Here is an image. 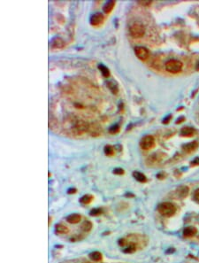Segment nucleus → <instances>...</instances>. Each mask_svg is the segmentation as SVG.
Wrapping results in <instances>:
<instances>
[{
  "label": "nucleus",
  "mask_w": 199,
  "mask_h": 263,
  "mask_svg": "<svg viewBox=\"0 0 199 263\" xmlns=\"http://www.w3.org/2000/svg\"><path fill=\"white\" fill-rule=\"evenodd\" d=\"M89 258L90 260H92L93 261H99L102 259V254L99 252H93L89 253Z\"/></svg>",
  "instance_id": "nucleus-19"
},
{
  "label": "nucleus",
  "mask_w": 199,
  "mask_h": 263,
  "mask_svg": "<svg viewBox=\"0 0 199 263\" xmlns=\"http://www.w3.org/2000/svg\"><path fill=\"white\" fill-rule=\"evenodd\" d=\"M88 132L92 137H97L101 133V129L97 124H90L89 129H88Z\"/></svg>",
  "instance_id": "nucleus-9"
},
{
  "label": "nucleus",
  "mask_w": 199,
  "mask_h": 263,
  "mask_svg": "<svg viewBox=\"0 0 199 263\" xmlns=\"http://www.w3.org/2000/svg\"><path fill=\"white\" fill-rule=\"evenodd\" d=\"M75 192H76V190H75V189H70V190H68V193H69V194H71V193H74Z\"/></svg>",
  "instance_id": "nucleus-31"
},
{
  "label": "nucleus",
  "mask_w": 199,
  "mask_h": 263,
  "mask_svg": "<svg viewBox=\"0 0 199 263\" xmlns=\"http://www.w3.org/2000/svg\"><path fill=\"white\" fill-rule=\"evenodd\" d=\"M165 66H166L167 72L172 73V74H177L182 71L183 65L182 63L178 60H169L166 62Z\"/></svg>",
  "instance_id": "nucleus-3"
},
{
  "label": "nucleus",
  "mask_w": 199,
  "mask_h": 263,
  "mask_svg": "<svg viewBox=\"0 0 199 263\" xmlns=\"http://www.w3.org/2000/svg\"><path fill=\"white\" fill-rule=\"evenodd\" d=\"M135 53L136 55V57L142 60V61H145L149 58V50L147 48H145L144 46H137L135 49Z\"/></svg>",
  "instance_id": "nucleus-6"
},
{
  "label": "nucleus",
  "mask_w": 199,
  "mask_h": 263,
  "mask_svg": "<svg viewBox=\"0 0 199 263\" xmlns=\"http://www.w3.org/2000/svg\"><path fill=\"white\" fill-rule=\"evenodd\" d=\"M196 69H197V71H198V70H199V61H198V62H197V66H196Z\"/></svg>",
  "instance_id": "nucleus-33"
},
{
  "label": "nucleus",
  "mask_w": 199,
  "mask_h": 263,
  "mask_svg": "<svg viewBox=\"0 0 199 263\" xmlns=\"http://www.w3.org/2000/svg\"><path fill=\"white\" fill-rule=\"evenodd\" d=\"M104 151H105V155H107V156H112L114 154V148L111 145H105Z\"/></svg>",
  "instance_id": "nucleus-23"
},
{
  "label": "nucleus",
  "mask_w": 199,
  "mask_h": 263,
  "mask_svg": "<svg viewBox=\"0 0 199 263\" xmlns=\"http://www.w3.org/2000/svg\"><path fill=\"white\" fill-rule=\"evenodd\" d=\"M129 32L130 35L135 38H139L144 37L145 34V27L144 26L140 23V22H135L129 27Z\"/></svg>",
  "instance_id": "nucleus-2"
},
{
  "label": "nucleus",
  "mask_w": 199,
  "mask_h": 263,
  "mask_svg": "<svg viewBox=\"0 0 199 263\" xmlns=\"http://www.w3.org/2000/svg\"><path fill=\"white\" fill-rule=\"evenodd\" d=\"M81 228H82V230H83V231L88 232V231H89V230H91V228H92V223H91L89 221H85L83 224H82V227H81Z\"/></svg>",
  "instance_id": "nucleus-22"
},
{
  "label": "nucleus",
  "mask_w": 199,
  "mask_h": 263,
  "mask_svg": "<svg viewBox=\"0 0 199 263\" xmlns=\"http://www.w3.org/2000/svg\"><path fill=\"white\" fill-rule=\"evenodd\" d=\"M158 211L159 214H162L165 217H171L176 212V207L173 204L170 202L161 203L158 207Z\"/></svg>",
  "instance_id": "nucleus-1"
},
{
  "label": "nucleus",
  "mask_w": 199,
  "mask_h": 263,
  "mask_svg": "<svg viewBox=\"0 0 199 263\" xmlns=\"http://www.w3.org/2000/svg\"><path fill=\"white\" fill-rule=\"evenodd\" d=\"M195 129L191 128V127H184L181 129V135L182 137H191L195 134Z\"/></svg>",
  "instance_id": "nucleus-11"
},
{
  "label": "nucleus",
  "mask_w": 199,
  "mask_h": 263,
  "mask_svg": "<svg viewBox=\"0 0 199 263\" xmlns=\"http://www.w3.org/2000/svg\"><path fill=\"white\" fill-rule=\"evenodd\" d=\"M197 147H198V143L197 142L188 143V144L182 145V149L186 153H191V152L195 151Z\"/></svg>",
  "instance_id": "nucleus-10"
},
{
  "label": "nucleus",
  "mask_w": 199,
  "mask_h": 263,
  "mask_svg": "<svg viewBox=\"0 0 199 263\" xmlns=\"http://www.w3.org/2000/svg\"><path fill=\"white\" fill-rule=\"evenodd\" d=\"M170 118H171V115H169V116H168V117H167L166 119H165L163 122H164V123H168V121L170 120Z\"/></svg>",
  "instance_id": "nucleus-30"
},
{
  "label": "nucleus",
  "mask_w": 199,
  "mask_h": 263,
  "mask_svg": "<svg viewBox=\"0 0 199 263\" xmlns=\"http://www.w3.org/2000/svg\"><path fill=\"white\" fill-rule=\"evenodd\" d=\"M106 85H107L108 89L110 90L112 93H118V91H119V87H118V84L116 83V82H114L113 80H108V81L106 82Z\"/></svg>",
  "instance_id": "nucleus-12"
},
{
  "label": "nucleus",
  "mask_w": 199,
  "mask_h": 263,
  "mask_svg": "<svg viewBox=\"0 0 199 263\" xmlns=\"http://www.w3.org/2000/svg\"><path fill=\"white\" fill-rule=\"evenodd\" d=\"M92 199H93V197L91 195H89V194H87V195H84L83 197H81L80 202L82 203V204H84V205H88V204H89L92 201Z\"/></svg>",
  "instance_id": "nucleus-21"
},
{
  "label": "nucleus",
  "mask_w": 199,
  "mask_h": 263,
  "mask_svg": "<svg viewBox=\"0 0 199 263\" xmlns=\"http://www.w3.org/2000/svg\"><path fill=\"white\" fill-rule=\"evenodd\" d=\"M113 173L116 174V175H123L124 174V170L122 168H115L113 170Z\"/></svg>",
  "instance_id": "nucleus-27"
},
{
  "label": "nucleus",
  "mask_w": 199,
  "mask_h": 263,
  "mask_svg": "<svg viewBox=\"0 0 199 263\" xmlns=\"http://www.w3.org/2000/svg\"><path fill=\"white\" fill-rule=\"evenodd\" d=\"M197 230L196 228H194V227H187L183 230V235L185 236H187V237H190V236H195L197 234Z\"/></svg>",
  "instance_id": "nucleus-15"
},
{
  "label": "nucleus",
  "mask_w": 199,
  "mask_h": 263,
  "mask_svg": "<svg viewBox=\"0 0 199 263\" xmlns=\"http://www.w3.org/2000/svg\"><path fill=\"white\" fill-rule=\"evenodd\" d=\"M182 120H184V118H183V117H182L181 119H178V120H177V121H176V123H181V122H182L181 121H182Z\"/></svg>",
  "instance_id": "nucleus-32"
},
{
  "label": "nucleus",
  "mask_w": 199,
  "mask_h": 263,
  "mask_svg": "<svg viewBox=\"0 0 199 263\" xmlns=\"http://www.w3.org/2000/svg\"><path fill=\"white\" fill-rule=\"evenodd\" d=\"M102 213V210L100 208H97V209H94V210H92L91 212H90V215H98V214H100Z\"/></svg>",
  "instance_id": "nucleus-25"
},
{
  "label": "nucleus",
  "mask_w": 199,
  "mask_h": 263,
  "mask_svg": "<svg viewBox=\"0 0 199 263\" xmlns=\"http://www.w3.org/2000/svg\"><path fill=\"white\" fill-rule=\"evenodd\" d=\"M133 176H134V178L135 179V180H137L138 182H140V183H145L146 182V176L143 174V173H141V172H138V171H135L134 173H133Z\"/></svg>",
  "instance_id": "nucleus-17"
},
{
  "label": "nucleus",
  "mask_w": 199,
  "mask_h": 263,
  "mask_svg": "<svg viewBox=\"0 0 199 263\" xmlns=\"http://www.w3.org/2000/svg\"><path fill=\"white\" fill-rule=\"evenodd\" d=\"M98 68H99V70L101 71V73H102L103 76L105 77V78L109 77V75H110V71H109V69H108L105 65L100 64V65H98Z\"/></svg>",
  "instance_id": "nucleus-20"
},
{
  "label": "nucleus",
  "mask_w": 199,
  "mask_h": 263,
  "mask_svg": "<svg viewBox=\"0 0 199 263\" xmlns=\"http://www.w3.org/2000/svg\"><path fill=\"white\" fill-rule=\"evenodd\" d=\"M177 194L181 198H185L188 194V187L182 185L177 189Z\"/></svg>",
  "instance_id": "nucleus-13"
},
{
  "label": "nucleus",
  "mask_w": 199,
  "mask_h": 263,
  "mask_svg": "<svg viewBox=\"0 0 199 263\" xmlns=\"http://www.w3.org/2000/svg\"><path fill=\"white\" fill-rule=\"evenodd\" d=\"M83 263H90V262H83Z\"/></svg>",
  "instance_id": "nucleus-34"
},
{
  "label": "nucleus",
  "mask_w": 199,
  "mask_h": 263,
  "mask_svg": "<svg viewBox=\"0 0 199 263\" xmlns=\"http://www.w3.org/2000/svg\"><path fill=\"white\" fill-rule=\"evenodd\" d=\"M119 130H120V126H119V124H114V125H112V126L109 129V132H110L111 134H116V133L119 132Z\"/></svg>",
  "instance_id": "nucleus-24"
},
{
  "label": "nucleus",
  "mask_w": 199,
  "mask_h": 263,
  "mask_svg": "<svg viewBox=\"0 0 199 263\" xmlns=\"http://www.w3.org/2000/svg\"><path fill=\"white\" fill-rule=\"evenodd\" d=\"M115 6V1L113 0H111V1H108L106 2L104 6H103V10L105 12V13H109L111 12V10L113 9V7Z\"/></svg>",
  "instance_id": "nucleus-16"
},
{
  "label": "nucleus",
  "mask_w": 199,
  "mask_h": 263,
  "mask_svg": "<svg viewBox=\"0 0 199 263\" xmlns=\"http://www.w3.org/2000/svg\"><path fill=\"white\" fill-rule=\"evenodd\" d=\"M65 44H65L64 40L61 37H54L51 40V42H50L51 47L54 48V49H61V48H63L65 46Z\"/></svg>",
  "instance_id": "nucleus-8"
},
{
  "label": "nucleus",
  "mask_w": 199,
  "mask_h": 263,
  "mask_svg": "<svg viewBox=\"0 0 199 263\" xmlns=\"http://www.w3.org/2000/svg\"><path fill=\"white\" fill-rule=\"evenodd\" d=\"M56 232L59 233V234H66L68 233V228L66 227L65 225L63 224H57L56 225Z\"/></svg>",
  "instance_id": "nucleus-18"
},
{
  "label": "nucleus",
  "mask_w": 199,
  "mask_h": 263,
  "mask_svg": "<svg viewBox=\"0 0 199 263\" xmlns=\"http://www.w3.org/2000/svg\"><path fill=\"white\" fill-rule=\"evenodd\" d=\"M139 4L144 6H149L151 5V1H139Z\"/></svg>",
  "instance_id": "nucleus-28"
},
{
  "label": "nucleus",
  "mask_w": 199,
  "mask_h": 263,
  "mask_svg": "<svg viewBox=\"0 0 199 263\" xmlns=\"http://www.w3.org/2000/svg\"><path fill=\"white\" fill-rule=\"evenodd\" d=\"M191 164H192V165H199V158H197V159H195V160H193V161L191 162Z\"/></svg>",
  "instance_id": "nucleus-29"
},
{
  "label": "nucleus",
  "mask_w": 199,
  "mask_h": 263,
  "mask_svg": "<svg viewBox=\"0 0 199 263\" xmlns=\"http://www.w3.org/2000/svg\"><path fill=\"white\" fill-rule=\"evenodd\" d=\"M194 199H195L197 202L199 203V188L197 190H196L195 192H194Z\"/></svg>",
  "instance_id": "nucleus-26"
},
{
  "label": "nucleus",
  "mask_w": 199,
  "mask_h": 263,
  "mask_svg": "<svg viewBox=\"0 0 199 263\" xmlns=\"http://www.w3.org/2000/svg\"><path fill=\"white\" fill-rule=\"evenodd\" d=\"M155 144V139L152 136H145L142 138V140L140 141V146L141 148L144 150H149L151 149Z\"/></svg>",
  "instance_id": "nucleus-5"
},
{
  "label": "nucleus",
  "mask_w": 199,
  "mask_h": 263,
  "mask_svg": "<svg viewBox=\"0 0 199 263\" xmlns=\"http://www.w3.org/2000/svg\"><path fill=\"white\" fill-rule=\"evenodd\" d=\"M104 19H105V17H104V15L101 12H96L93 15H91L89 22H90L91 25L97 26V25H99V24H101L102 22H104Z\"/></svg>",
  "instance_id": "nucleus-7"
},
{
  "label": "nucleus",
  "mask_w": 199,
  "mask_h": 263,
  "mask_svg": "<svg viewBox=\"0 0 199 263\" xmlns=\"http://www.w3.org/2000/svg\"><path fill=\"white\" fill-rule=\"evenodd\" d=\"M89 125L87 121H83V120H77L74 122V125L73 127V130L75 135H82L85 132L88 131Z\"/></svg>",
  "instance_id": "nucleus-4"
},
{
  "label": "nucleus",
  "mask_w": 199,
  "mask_h": 263,
  "mask_svg": "<svg viewBox=\"0 0 199 263\" xmlns=\"http://www.w3.org/2000/svg\"><path fill=\"white\" fill-rule=\"evenodd\" d=\"M66 221H67L69 223L75 224V223H78V222L81 221V215L78 214H70V215H68V216L66 217Z\"/></svg>",
  "instance_id": "nucleus-14"
}]
</instances>
